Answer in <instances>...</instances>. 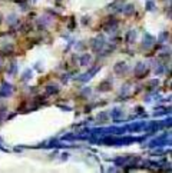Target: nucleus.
Segmentation results:
<instances>
[{
	"instance_id": "nucleus-1",
	"label": "nucleus",
	"mask_w": 172,
	"mask_h": 173,
	"mask_svg": "<svg viewBox=\"0 0 172 173\" xmlns=\"http://www.w3.org/2000/svg\"><path fill=\"white\" fill-rule=\"evenodd\" d=\"M89 59H91V57H89L88 54H85V56L82 57V64H88V63H86V62H89Z\"/></svg>"
},
{
	"instance_id": "nucleus-2",
	"label": "nucleus",
	"mask_w": 172,
	"mask_h": 173,
	"mask_svg": "<svg viewBox=\"0 0 172 173\" xmlns=\"http://www.w3.org/2000/svg\"><path fill=\"white\" fill-rule=\"evenodd\" d=\"M148 9H149V10H152V9H153V3H152V2H149V3H148Z\"/></svg>"
}]
</instances>
